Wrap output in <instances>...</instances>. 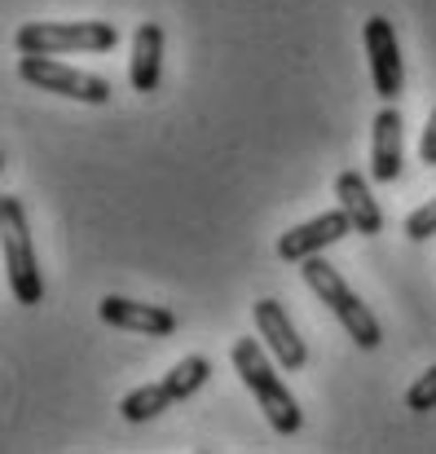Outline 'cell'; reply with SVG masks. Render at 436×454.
<instances>
[{"label":"cell","mask_w":436,"mask_h":454,"mask_svg":"<svg viewBox=\"0 0 436 454\" xmlns=\"http://www.w3.org/2000/svg\"><path fill=\"white\" fill-rule=\"evenodd\" d=\"M230 357H234V371L243 375L247 393L256 397V406H261V411H265V419L274 424V433L295 437V433H300V424H304V415H300V402L291 397L287 384L278 380V371L269 366L265 348H261L256 340H234Z\"/></svg>","instance_id":"1"},{"label":"cell","mask_w":436,"mask_h":454,"mask_svg":"<svg viewBox=\"0 0 436 454\" xmlns=\"http://www.w3.org/2000/svg\"><path fill=\"white\" fill-rule=\"evenodd\" d=\"M300 274H304V283L313 287V296L326 304V309L339 317V326H344V331L357 340V348H366V353H370V348H379V340H384V326H379V317H375L366 304L357 301V292H353V287L339 278V270H335L331 261H322V256H308Z\"/></svg>","instance_id":"2"},{"label":"cell","mask_w":436,"mask_h":454,"mask_svg":"<svg viewBox=\"0 0 436 454\" xmlns=\"http://www.w3.org/2000/svg\"><path fill=\"white\" fill-rule=\"evenodd\" d=\"M0 234H4V274H9L13 301L40 304L44 301V278H40V261H35V247H31L27 207L13 194L0 199Z\"/></svg>","instance_id":"3"},{"label":"cell","mask_w":436,"mask_h":454,"mask_svg":"<svg viewBox=\"0 0 436 454\" xmlns=\"http://www.w3.org/2000/svg\"><path fill=\"white\" fill-rule=\"evenodd\" d=\"M120 44V27L115 22H22L13 31V49L18 53H111Z\"/></svg>","instance_id":"4"},{"label":"cell","mask_w":436,"mask_h":454,"mask_svg":"<svg viewBox=\"0 0 436 454\" xmlns=\"http://www.w3.org/2000/svg\"><path fill=\"white\" fill-rule=\"evenodd\" d=\"M207 375H212V362H207L203 353H190V357H181V362H176L159 384L133 388V393L120 402V415H124L128 424H145V419L163 415L167 406H176V402L194 397V393L207 384Z\"/></svg>","instance_id":"5"},{"label":"cell","mask_w":436,"mask_h":454,"mask_svg":"<svg viewBox=\"0 0 436 454\" xmlns=\"http://www.w3.org/2000/svg\"><path fill=\"white\" fill-rule=\"evenodd\" d=\"M18 80L40 89V93H58V98H75L84 106H106L111 102V84L93 71L66 67L53 53H22L18 58Z\"/></svg>","instance_id":"6"},{"label":"cell","mask_w":436,"mask_h":454,"mask_svg":"<svg viewBox=\"0 0 436 454\" xmlns=\"http://www.w3.org/2000/svg\"><path fill=\"white\" fill-rule=\"evenodd\" d=\"M362 40H366V58H370L375 93H379L384 102H397V98H401V84H406V67H401V44H397L393 22H388L384 13L366 18Z\"/></svg>","instance_id":"7"},{"label":"cell","mask_w":436,"mask_h":454,"mask_svg":"<svg viewBox=\"0 0 436 454\" xmlns=\"http://www.w3.org/2000/svg\"><path fill=\"white\" fill-rule=\"evenodd\" d=\"M348 234H353V221H348L344 207H335V212H322V216H313V221L287 230V234L278 239V256H283V261H308V256H317L322 247H331V243H339V239H348Z\"/></svg>","instance_id":"8"},{"label":"cell","mask_w":436,"mask_h":454,"mask_svg":"<svg viewBox=\"0 0 436 454\" xmlns=\"http://www.w3.org/2000/svg\"><path fill=\"white\" fill-rule=\"evenodd\" d=\"M252 313H256L261 340L269 344V353L278 357V366H283V371H304V366H308V348H304V340L295 335L287 309H283L278 301H256L252 304Z\"/></svg>","instance_id":"9"},{"label":"cell","mask_w":436,"mask_h":454,"mask_svg":"<svg viewBox=\"0 0 436 454\" xmlns=\"http://www.w3.org/2000/svg\"><path fill=\"white\" fill-rule=\"evenodd\" d=\"M97 317L106 326H120V331H142V335H172L176 331V313L163 309V304H142L128 301V296H102L97 304Z\"/></svg>","instance_id":"10"},{"label":"cell","mask_w":436,"mask_h":454,"mask_svg":"<svg viewBox=\"0 0 436 454\" xmlns=\"http://www.w3.org/2000/svg\"><path fill=\"white\" fill-rule=\"evenodd\" d=\"M406 146H401V111L397 102H384V111L375 115V142H370V181L393 185L401 176Z\"/></svg>","instance_id":"11"},{"label":"cell","mask_w":436,"mask_h":454,"mask_svg":"<svg viewBox=\"0 0 436 454\" xmlns=\"http://www.w3.org/2000/svg\"><path fill=\"white\" fill-rule=\"evenodd\" d=\"M335 199H339V207L348 212V221H353V230L362 239L384 234V212H379V203H375V194H370V185H366V176L357 168L335 176Z\"/></svg>","instance_id":"12"},{"label":"cell","mask_w":436,"mask_h":454,"mask_svg":"<svg viewBox=\"0 0 436 454\" xmlns=\"http://www.w3.org/2000/svg\"><path fill=\"white\" fill-rule=\"evenodd\" d=\"M159 75H163V27L159 22H142L133 31V67H128L133 93H154Z\"/></svg>","instance_id":"13"},{"label":"cell","mask_w":436,"mask_h":454,"mask_svg":"<svg viewBox=\"0 0 436 454\" xmlns=\"http://www.w3.org/2000/svg\"><path fill=\"white\" fill-rule=\"evenodd\" d=\"M406 239H410V243L436 239V199H428L424 207H415V212L406 216Z\"/></svg>","instance_id":"14"},{"label":"cell","mask_w":436,"mask_h":454,"mask_svg":"<svg viewBox=\"0 0 436 454\" xmlns=\"http://www.w3.org/2000/svg\"><path fill=\"white\" fill-rule=\"evenodd\" d=\"M406 406L410 411H436V366H428V375H419L406 393Z\"/></svg>","instance_id":"15"},{"label":"cell","mask_w":436,"mask_h":454,"mask_svg":"<svg viewBox=\"0 0 436 454\" xmlns=\"http://www.w3.org/2000/svg\"><path fill=\"white\" fill-rule=\"evenodd\" d=\"M419 159L436 168V111L428 115V124H424V137H419Z\"/></svg>","instance_id":"16"}]
</instances>
